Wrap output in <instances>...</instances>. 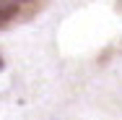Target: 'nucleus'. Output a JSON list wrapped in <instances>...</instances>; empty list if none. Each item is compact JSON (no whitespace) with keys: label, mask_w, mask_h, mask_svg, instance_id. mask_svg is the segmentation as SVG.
<instances>
[{"label":"nucleus","mask_w":122,"mask_h":120,"mask_svg":"<svg viewBox=\"0 0 122 120\" xmlns=\"http://www.w3.org/2000/svg\"><path fill=\"white\" fill-rule=\"evenodd\" d=\"M18 11V0H0V24Z\"/></svg>","instance_id":"1"},{"label":"nucleus","mask_w":122,"mask_h":120,"mask_svg":"<svg viewBox=\"0 0 122 120\" xmlns=\"http://www.w3.org/2000/svg\"><path fill=\"white\" fill-rule=\"evenodd\" d=\"M0 68H3V57H0Z\"/></svg>","instance_id":"2"}]
</instances>
